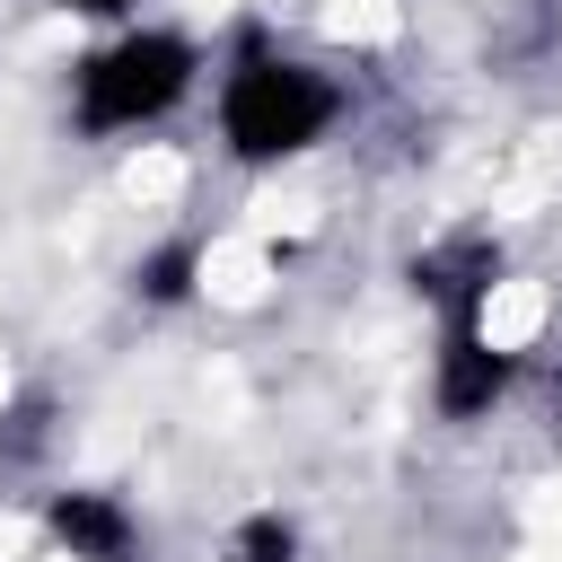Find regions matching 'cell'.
<instances>
[{
    "label": "cell",
    "instance_id": "obj_1",
    "mask_svg": "<svg viewBox=\"0 0 562 562\" xmlns=\"http://www.w3.org/2000/svg\"><path fill=\"white\" fill-rule=\"evenodd\" d=\"M334 114H342V88H334L316 61H299V53L263 44V35L237 44V61H228V79H220V149H228L237 167L307 158V149L334 132Z\"/></svg>",
    "mask_w": 562,
    "mask_h": 562
},
{
    "label": "cell",
    "instance_id": "obj_2",
    "mask_svg": "<svg viewBox=\"0 0 562 562\" xmlns=\"http://www.w3.org/2000/svg\"><path fill=\"white\" fill-rule=\"evenodd\" d=\"M202 79V53L193 35L176 26H123L114 44H97L79 70H70V123L114 140V132H140V123H167Z\"/></svg>",
    "mask_w": 562,
    "mask_h": 562
},
{
    "label": "cell",
    "instance_id": "obj_3",
    "mask_svg": "<svg viewBox=\"0 0 562 562\" xmlns=\"http://www.w3.org/2000/svg\"><path fill=\"white\" fill-rule=\"evenodd\" d=\"M492 307H448L439 316V360H430V404L448 422H483L501 395H509V351L492 342L483 325Z\"/></svg>",
    "mask_w": 562,
    "mask_h": 562
},
{
    "label": "cell",
    "instance_id": "obj_4",
    "mask_svg": "<svg viewBox=\"0 0 562 562\" xmlns=\"http://www.w3.org/2000/svg\"><path fill=\"white\" fill-rule=\"evenodd\" d=\"M44 536H53L70 562H132V553H140V518H132L114 492H97V483L53 492V501H44Z\"/></svg>",
    "mask_w": 562,
    "mask_h": 562
},
{
    "label": "cell",
    "instance_id": "obj_5",
    "mask_svg": "<svg viewBox=\"0 0 562 562\" xmlns=\"http://www.w3.org/2000/svg\"><path fill=\"white\" fill-rule=\"evenodd\" d=\"M492 272H501V255L483 246V237H457V246H430V255H413V290L448 316V307H492Z\"/></svg>",
    "mask_w": 562,
    "mask_h": 562
},
{
    "label": "cell",
    "instance_id": "obj_6",
    "mask_svg": "<svg viewBox=\"0 0 562 562\" xmlns=\"http://www.w3.org/2000/svg\"><path fill=\"white\" fill-rule=\"evenodd\" d=\"M193 281H202V246H193V237H167V246H149V255L132 263V290H140L149 307H184Z\"/></svg>",
    "mask_w": 562,
    "mask_h": 562
},
{
    "label": "cell",
    "instance_id": "obj_7",
    "mask_svg": "<svg viewBox=\"0 0 562 562\" xmlns=\"http://www.w3.org/2000/svg\"><path fill=\"white\" fill-rule=\"evenodd\" d=\"M228 562H299V527H290L281 509H255V518H237Z\"/></svg>",
    "mask_w": 562,
    "mask_h": 562
},
{
    "label": "cell",
    "instance_id": "obj_8",
    "mask_svg": "<svg viewBox=\"0 0 562 562\" xmlns=\"http://www.w3.org/2000/svg\"><path fill=\"white\" fill-rule=\"evenodd\" d=\"M44 413H53L44 395H26V404H9V413H0V457H9V465L44 457Z\"/></svg>",
    "mask_w": 562,
    "mask_h": 562
},
{
    "label": "cell",
    "instance_id": "obj_9",
    "mask_svg": "<svg viewBox=\"0 0 562 562\" xmlns=\"http://www.w3.org/2000/svg\"><path fill=\"white\" fill-rule=\"evenodd\" d=\"M53 9H70V18H123L132 0H53Z\"/></svg>",
    "mask_w": 562,
    "mask_h": 562
}]
</instances>
